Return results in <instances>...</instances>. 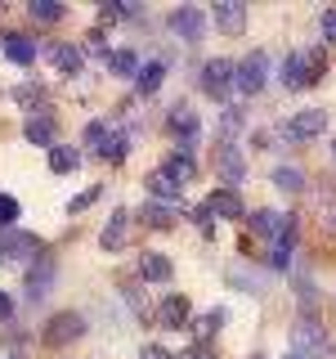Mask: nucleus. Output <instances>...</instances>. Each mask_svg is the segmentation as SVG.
Here are the masks:
<instances>
[{
	"mask_svg": "<svg viewBox=\"0 0 336 359\" xmlns=\"http://www.w3.org/2000/svg\"><path fill=\"white\" fill-rule=\"evenodd\" d=\"M328 72V59H323L318 45H309V50H291L283 67H278V81H283V90H305L314 86L318 76Z\"/></svg>",
	"mask_w": 336,
	"mask_h": 359,
	"instance_id": "obj_1",
	"label": "nucleus"
},
{
	"mask_svg": "<svg viewBox=\"0 0 336 359\" xmlns=\"http://www.w3.org/2000/svg\"><path fill=\"white\" fill-rule=\"evenodd\" d=\"M265 81H269V54H265V50H251V54H246V59H242L238 67H233V86H238L246 99H251V95H260Z\"/></svg>",
	"mask_w": 336,
	"mask_h": 359,
	"instance_id": "obj_2",
	"label": "nucleus"
},
{
	"mask_svg": "<svg viewBox=\"0 0 336 359\" xmlns=\"http://www.w3.org/2000/svg\"><path fill=\"white\" fill-rule=\"evenodd\" d=\"M291 346H296V355H305V359H328L332 355V337L314 319H300L296 328H291Z\"/></svg>",
	"mask_w": 336,
	"mask_h": 359,
	"instance_id": "obj_3",
	"label": "nucleus"
},
{
	"mask_svg": "<svg viewBox=\"0 0 336 359\" xmlns=\"http://www.w3.org/2000/svg\"><path fill=\"white\" fill-rule=\"evenodd\" d=\"M171 135L179 140V153H188L193 157V149H197V140H202V121H197V108H188V104H175L171 108Z\"/></svg>",
	"mask_w": 336,
	"mask_h": 359,
	"instance_id": "obj_4",
	"label": "nucleus"
},
{
	"mask_svg": "<svg viewBox=\"0 0 336 359\" xmlns=\"http://www.w3.org/2000/svg\"><path fill=\"white\" fill-rule=\"evenodd\" d=\"M166 27L175 32V41H184V45H197L202 36H206V14H202V9H193V5H179V9H171Z\"/></svg>",
	"mask_w": 336,
	"mask_h": 359,
	"instance_id": "obj_5",
	"label": "nucleus"
},
{
	"mask_svg": "<svg viewBox=\"0 0 336 359\" xmlns=\"http://www.w3.org/2000/svg\"><path fill=\"white\" fill-rule=\"evenodd\" d=\"M323 130H328V112L323 108H305L291 121H283V140L287 144H305V140H314V135H323Z\"/></svg>",
	"mask_w": 336,
	"mask_h": 359,
	"instance_id": "obj_6",
	"label": "nucleus"
},
{
	"mask_svg": "<svg viewBox=\"0 0 336 359\" xmlns=\"http://www.w3.org/2000/svg\"><path fill=\"white\" fill-rule=\"evenodd\" d=\"M81 332H85V319H81V314H54V319L45 323V328H41V341L59 351V346L76 341V337H81Z\"/></svg>",
	"mask_w": 336,
	"mask_h": 359,
	"instance_id": "obj_7",
	"label": "nucleus"
},
{
	"mask_svg": "<svg viewBox=\"0 0 336 359\" xmlns=\"http://www.w3.org/2000/svg\"><path fill=\"white\" fill-rule=\"evenodd\" d=\"M233 67H238V63H229V59L202 63V90H206L211 99H224V95L233 90Z\"/></svg>",
	"mask_w": 336,
	"mask_h": 359,
	"instance_id": "obj_8",
	"label": "nucleus"
},
{
	"mask_svg": "<svg viewBox=\"0 0 336 359\" xmlns=\"http://www.w3.org/2000/svg\"><path fill=\"white\" fill-rule=\"evenodd\" d=\"M216 171L229 180L224 189H238L246 180V162H242V149L238 144H216Z\"/></svg>",
	"mask_w": 336,
	"mask_h": 359,
	"instance_id": "obj_9",
	"label": "nucleus"
},
{
	"mask_svg": "<svg viewBox=\"0 0 336 359\" xmlns=\"http://www.w3.org/2000/svg\"><path fill=\"white\" fill-rule=\"evenodd\" d=\"M54 274H59V269H54L50 256H36V265L27 269V301H31V306L54 292Z\"/></svg>",
	"mask_w": 336,
	"mask_h": 359,
	"instance_id": "obj_10",
	"label": "nucleus"
},
{
	"mask_svg": "<svg viewBox=\"0 0 336 359\" xmlns=\"http://www.w3.org/2000/svg\"><path fill=\"white\" fill-rule=\"evenodd\" d=\"M251 233H260V238H287L291 233V216H283V211L265 207V211H251Z\"/></svg>",
	"mask_w": 336,
	"mask_h": 359,
	"instance_id": "obj_11",
	"label": "nucleus"
},
{
	"mask_svg": "<svg viewBox=\"0 0 336 359\" xmlns=\"http://www.w3.org/2000/svg\"><path fill=\"white\" fill-rule=\"evenodd\" d=\"M211 18H216L220 32H229V36H242V27H246V5H242V0H216Z\"/></svg>",
	"mask_w": 336,
	"mask_h": 359,
	"instance_id": "obj_12",
	"label": "nucleus"
},
{
	"mask_svg": "<svg viewBox=\"0 0 336 359\" xmlns=\"http://www.w3.org/2000/svg\"><path fill=\"white\" fill-rule=\"evenodd\" d=\"M41 252L36 233H22V229H0V256H9V261H22V256Z\"/></svg>",
	"mask_w": 336,
	"mask_h": 359,
	"instance_id": "obj_13",
	"label": "nucleus"
},
{
	"mask_svg": "<svg viewBox=\"0 0 336 359\" xmlns=\"http://www.w3.org/2000/svg\"><path fill=\"white\" fill-rule=\"evenodd\" d=\"M206 211H211V216H224V220H242V216H246L238 189H216V194L206 198Z\"/></svg>",
	"mask_w": 336,
	"mask_h": 359,
	"instance_id": "obj_14",
	"label": "nucleus"
},
{
	"mask_svg": "<svg viewBox=\"0 0 336 359\" xmlns=\"http://www.w3.org/2000/svg\"><path fill=\"white\" fill-rule=\"evenodd\" d=\"M0 50H5V59H14L18 67H31V63H36V41H31V36H18V32H5V36H0Z\"/></svg>",
	"mask_w": 336,
	"mask_h": 359,
	"instance_id": "obj_15",
	"label": "nucleus"
},
{
	"mask_svg": "<svg viewBox=\"0 0 336 359\" xmlns=\"http://www.w3.org/2000/svg\"><path fill=\"white\" fill-rule=\"evenodd\" d=\"M157 323H162L166 332H179V328H188V301L184 297H166L162 306H157Z\"/></svg>",
	"mask_w": 336,
	"mask_h": 359,
	"instance_id": "obj_16",
	"label": "nucleus"
},
{
	"mask_svg": "<svg viewBox=\"0 0 336 359\" xmlns=\"http://www.w3.org/2000/svg\"><path fill=\"white\" fill-rule=\"evenodd\" d=\"M126 229H130V211H112L104 233H99V247H104V252H121V247H126Z\"/></svg>",
	"mask_w": 336,
	"mask_h": 359,
	"instance_id": "obj_17",
	"label": "nucleus"
},
{
	"mask_svg": "<svg viewBox=\"0 0 336 359\" xmlns=\"http://www.w3.org/2000/svg\"><path fill=\"white\" fill-rule=\"evenodd\" d=\"M139 274H144V283H171L175 265L166 261L162 252H144V256H139Z\"/></svg>",
	"mask_w": 336,
	"mask_h": 359,
	"instance_id": "obj_18",
	"label": "nucleus"
},
{
	"mask_svg": "<svg viewBox=\"0 0 336 359\" xmlns=\"http://www.w3.org/2000/svg\"><path fill=\"white\" fill-rule=\"evenodd\" d=\"M144 184H148V194H153L157 202H179V194H184V184H179V180H171L162 166H157V171L144 180Z\"/></svg>",
	"mask_w": 336,
	"mask_h": 359,
	"instance_id": "obj_19",
	"label": "nucleus"
},
{
	"mask_svg": "<svg viewBox=\"0 0 336 359\" xmlns=\"http://www.w3.org/2000/svg\"><path fill=\"white\" fill-rule=\"evenodd\" d=\"M54 135H59L54 130V117H45V112L41 117H27V126H22V140L41 144V149H54Z\"/></svg>",
	"mask_w": 336,
	"mask_h": 359,
	"instance_id": "obj_20",
	"label": "nucleus"
},
{
	"mask_svg": "<svg viewBox=\"0 0 336 359\" xmlns=\"http://www.w3.org/2000/svg\"><path fill=\"white\" fill-rule=\"evenodd\" d=\"M50 59H54V67H59L63 76H76L85 67V54L76 50V45H50Z\"/></svg>",
	"mask_w": 336,
	"mask_h": 359,
	"instance_id": "obj_21",
	"label": "nucleus"
},
{
	"mask_svg": "<svg viewBox=\"0 0 336 359\" xmlns=\"http://www.w3.org/2000/svg\"><path fill=\"white\" fill-rule=\"evenodd\" d=\"M130 144H134V130H117V126H112V135L104 140V149H99V157H104V162H126Z\"/></svg>",
	"mask_w": 336,
	"mask_h": 359,
	"instance_id": "obj_22",
	"label": "nucleus"
},
{
	"mask_svg": "<svg viewBox=\"0 0 336 359\" xmlns=\"http://www.w3.org/2000/svg\"><path fill=\"white\" fill-rule=\"evenodd\" d=\"M144 220L153 224V229H171L175 216H179V202H144V211H139Z\"/></svg>",
	"mask_w": 336,
	"mask_h": 359,
	"instance_id": "obj_23",
	"label": "nucleus"
},
{
	"mask_svg": "<svg viewBox=\"0 0 336 359\" xmlns=\"http://www.w3.org/2000/svg\"><path fill=\"white\" fill-rule=\"evenodd\" d=\"M162 81H166V63L162 59H148L139 72H134V90H139V95H153Z\"/></svg>",
	"mask_w": 336,
	"mask_h": 359,
	"instance_id": "obj_24",
	"label": "nucleus"
},
{
	"mask_svg": "<svg viewBox=\"0 0 336 359\" xmlns=\"http://www.w3.org/2000/svg\"><path fill=\"white\" fill-rule=\"evenodd\" d=\"M76 166H81V153H76L72 144H54L50 149V171L54 175H72Z\"/></svg>",
	"mask_w": 336,
	"mask_h": 359,
	"instance_id": "obj_25",
	"label": "nucleus"
},
{
	"mask_svg": "<svg viewBox=\"0 0 336 359\" xmlns=\"http://www.w3.org/2000/svg\"><path fill=\"white\" fill-rule=\"evenodd\" d=\"M104 63H108L112 76H134V72H139V54H134V50H112Z\"/></svg>",
	"mask_w": 336,
	"mask_h": 359,
	"instance_id": "obj_26",
	"label": "nucleus"
},
{
	"mask_svg": "<svg viewBox=\"0 0 336 359\" xmlns=\"http://www.w3.org/2000/svg\"><path fill=\"white\" fill-rule=\"evenodd\" d=\"M162 171L171 175V180H179V184H188L197 166H193V157H188V153H171V157H166V166H162Z\"/></svg>",
	"mask_w": 336,
	"mask_h": 359,
	"instance_id": "obj_27",
	"label": "nucleus"
},
{
	"mask_svg": "<svg viewBox=\"0 0 336 359\" xmlns=\"http://www.w3.org/2000/svg\"><path fill=\"white\" fill-rule=\"evenodd\" d=\"M242 108H224L220 112V140L216 144H233V140H238V130H242Z\"/></svg>",
	"mask_w": 336,
	"mask_h": 359,
	"instance_id": "obj_28",
	"label": "nucleus"
},
{
	"mask_svg": "<svg viewBox=\"0 0 336 359\" xmlns=\"http://www.w3.org/2000/svg\"><path fill=\"white\" fill-rule=\"evenodd\" d=\"M274 184L283 189V194H300V189H305V175H300V166H278Z\"/></svg>",
	"mask_w": 336,
	"mask_h": 359,
	"instance_id": "obj_29",
	"label": "nucleus"
},
{
	"mask_svg": "<svg viewBox=\"0 0 336 359\" xmlns=\"http://www.w3.org/2000/svg\"><path fill=\"white\" fill-rule=\"evenodd\" d=\"M27 14L36 18V22H59V18L67 14V9L59 5V0H31V5H27Z\"/></svg>",
	"mask_w": 336,
	"mask_h": 359,
	"instance_id": "obj_30",
	"label": "nucleus"
},
{
	"mask_svg": "<svg viewBox=\"0 0 336 359\" xmlns=\"http://www.w3.org/2000/svg\"><path fill=\"white\" fill-rule=\"evenodd\" d=\"M224 319H229V310H224V306L206 310V314H202V319H197V337H202V341H206V337H216V332L224 328Z\"/></svg>",
	"mask_w": 336,
	"mask_h": 359,
	"instance_id": "obj_31",
	"label": "nucleus"
},
{
	"mask_svg": "<svg viewBox=\"0 0 336 359\" xmlns=\"http://www.w3.org/2000/svg\"><path fill=\"white\" fill-rule=\"evenodd\" d=\"M108 135H112V121L94 117V121L85 126V144H94V153H99V149H104V140H108Z\"/></svg>",
	"mask_w": 336,
	"mask_h": 359,
	"instance_id": "obj_32",
	"label": "nucleus"
},
{
	"mask_svg": "<svg viewBox=\"0 0 336 359\" xmlns=\"http://www.w3.org/2000/svg\"><path fill=\"white\" fill-rule=\"evenodd\" d=\"M269 265H274V269H287V265H291V233L274 243V252H269Z\"/></svg>",
	"mask_w": 336,
	"mask_h": 359,
	"instance_id": "obj_33",
	"label": "nucleus"
},
{
	"mask_svg": "<svg viewBox=\"0 0 336 359\" xmlns=\"http://www.w3.org/2000/svg\"><path fill=\"white\" fill-rule=\"evenodd\" d=\"M14 220H18V198L0 194V229H14Z\"/></svg>",
	"mask_w": 336,
	"mask_h": 359,
	"instance_id": "obj_34",
	"label": "nucleus"
},
{
	"mask_svg": "<svg viewBox=\"0 0 336 359\" xmlns=\"http://www.w3.org/2000/svg\"><path fill=\"white\" fill-rule=\"evenodd\" d=\"M99 194H104V189H85V194H76L72 202H67V216H76V211L94 207V202H99Z\"/></svg>",
	"mask_w": 336,
	"mask_h": 359,
	"instance_id": "obj_35",
	"label": "nucleus"
},
{
	"mask_svg": "<svg viewBox=\"0 0 336 359\" xmlns=\"http://www.w3.org/2000/svg\"><path fill=\"white\" fill-rule=\"evenodd\" d=\"M85 50H90V54H99V59H108V54H112V50H108V41H104V32H90Z\"/></svg>",
	"mask_w": 336,
	"mask_h": 359,
	"instance_id": "obj_36",
	"label": "nucleus"
},
{
	"mask_svg": "<svg viewBox=\"0 0 336 359\" xmlns=\"http://www.w3.org/2000/svg\"><path fill=\"white\" fill-rule=\"evenodd\" d=\"M318 27H323V36H328V41H336V9H323Z\"/></svg>",
	"mask_w": 336,
	"mask_h": 359,
	"instance_id": "obj_37",
	"label": "nucleus"
},
{
	"mask_svg": "<svg viewBox=\"0 0 336 359\" xmlns=\"http://www.w3.org/2000/svg\"><path fill=\"white\" fill-rule=\"evenodd\" d=\"M14 99H18V104H36V99H41V86H18Z\"/></svg>",
	"mask_w": 336,
	"mask_h": 359,
	"instance_id": "obj_38",
	"label": "nucleus"
},
{
	"mask_svg": "<svg viewBox=\"0 0 336 359\" xmlns=\"http://www.w3.org/2000/svg\"><path fill=\"white\" fill-rule=\"evenodd\" d=\"M14 319V301H9V292H0V323Z\"/></svg>",
	"mask_w": 336,
	"mask_h": 359,
	"instance_id": "obj_39",
	"label": "nucleus"
},
{
	"mask_svg": "<svg viewBox=\"0 0 336 359\" xmlns=\"http://www.w3.org/2000/svg\"><path fill=\"white\" fill-rule=\"evenodd\" d=\"M144 359H175V355L162 351V346H148V351H144Z\"/></svg>",
	"mask_w": 336,
	"mask_h": 359,
	"instance_id": "obj_40",
	"label": "nucleus"
},
{
	"mask_svg": "<svg viewBox=\"0 0 336 359\" xmlns=\"http://www.w3.org/2000/svg\"><path fill=\"white\" fill-rule=\"evenodd\" d=\"M184 359H211V346H206V341H202V346H193V351H188Z\"/></svg>",
	"mask_w": 336,
	"mask_h": 359,
	"instance_id": "obj_41",
	"label": "nucleus"
},
{
	"mask_svg": "<svg viewBox=\"0 0 336 359\" xmlns=\"http://www.w3.org/2000/svg\"><path fill=\"white\" fill-rule=\"evenodd\" d=\"M287 359H305V355H296V351H291V355H287Z\"/></svg>",
	"mask_w": 336,
	"mask_h": 359,
	"instance_id": "obj_42",
	"label": "nucleus"
},
{
	"mask_svg": "<svg viewBox=\"0 0 336 359\" xmlns=\"http://www.w3.org/2000/svg\"><path fill=\"white\" fill-rule=\"evenodd\" d=\"M5 359H27V355H5Z\"/></svg>",
	"mask_w": 336,
	"mask_h": 359,
	"instance_id": "obj_43",
	"label": "nucleus"
},
{
	"mask_svg": "<svg viewBox=\"0 0 336 359\" xmlns=\"http://www.w3.org/2000/svg\"><path fill=\"white\" fill-rule=\"evenodd\" d=\"M332 157H336V144H332Z\"/></svg>",
	"mask_w": 336,
	"mask_h": 359,
	"instance_id": "obj_44",
	"label": "nucleus"
}]
</instances>
